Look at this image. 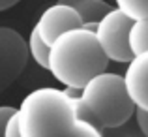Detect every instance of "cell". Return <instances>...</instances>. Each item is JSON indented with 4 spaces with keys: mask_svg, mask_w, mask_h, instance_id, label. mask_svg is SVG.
I'll return each instance as SVG.
<instances>
[{
    "mask_svg": "<svg viewBox=\"0 0 148 137\" xmlns=\"http://www.w3.org/2000/svg\"><path fill=\"white\" fill-rule=\"evenodd\" d=\"M21 137H101L99 128L83 118L77 96L54 87L28 92L17 107Z\"/></svg>",
    "mask_w": 148,
    "mask_h": 137,
    "instance_id": "cell-1",
    "label": "cell"
},
{
    "mask_svg": "<svg viewBox=\"0 0 148 137\" xmlns=\"http://www.w3.org/2000/svg\"><path fill=\"white\" fill-rule=\"evenodd\" d=\"M107 66L94 30L86 26L68 30L49 45L47 70L64 88L81 90L94 75L107 72Z\"/></svg>",
    "mask_w": 148,
    "mask_h": 137,
    "instance_id": "cell-2",
    "label": "cell"
},
{
    "mask_svg": "<svg viewBox=\"0 0 148 137\" xmlns=\"http://www.w3.org/2000/svg\"><path fill=\"white\" fill-rule=\"evenodd\" d=\"M77 107L83 118L96 128L122 126L135 115V105L118 73L101 72L94 75L77 96Z\"/></svg>",
    "mask_w": 148,
    "mask_h": 137,
    "instance_id": "cell-3",
    "label": "cell"
},
{
    "mask_svg": "<svg viewBox=\"0 0 148 137\" xmlns=\"http://www.w3.org/2000/svg\"><path fill=\"white\" fill-rule=\"evenodd\" d=\"M131 23L133 21L114 6L96 23V40L109 62L112 60L118 64H127L131 60L133 53L130 49V40H127Z\"/></svg>",
    "mask_w": 148,
    "mask_h": 137,
    "instance_id": "cell-4",
    "label": "cell"
},
{
    "mask_svg": "<svg viewBox=\"0 0 148 137\" xmlns=\"http://www.w3.org/2000/svg\"><path fill=\"white\" fill-rule=\"evenodd\" d=\"M28 64L26 40L10 26H0V94L21 77Z\"/></svg>",
    "mask_w": 148,
    "mask_h": 137,
    "instance_id": "cell-5",
    "label": "cell"
},
{
    "mask_svg": "<svg viewBox=\"0 0 148 137\" xmlns=\"http://www.w3.org/2000/svg\"><path fill=\"white\" fill-rule=\"evenodd\" d=\"M77 26H83V21H81L79 13L71 6H68V4L56 2L53 6H49L40 15V19L36 21L32 30L47 45H51L60 34L68 32L71 28H77Z\"/></svg>",
    "mask_w": 148,
    "mask_h": 137,
    "instance_id": "cell-6",
    "label": "cell"
},
{
    "mask_svg": "<svg viewBox=\"0 0 148 137\" xmlns=\"http://www.w3.org/2000/svg\"><path fill=\"white\" fill-rule=\"evenodd\" d=\"M122 79L135 109L148 111V51L131 56Z\"/></svg>",
    "mask_w": 148,
    "mask_h": 137,
    "instance_id": "cell-7",
    "label": "cell"
},
{
    "mask_svg": "<svg viewBox=\"0 0 148 137\" xmlns=\"http://www.w3.org/2000/svg\"><path fill=\"white\" fill-rule=\"evenodd\" d=\"M58 2H64L68 6H71L79 13L83 26L92 28V30H94L96 23L112 8L107 0H58Z\"/></svg>",
    "mask_w": 148,
    "mask_h": 137,
    "instance_id": "cell-8",
    "label": "cell"
},
{
    "mask_svg": "<svg viewBox=\"0 0 148 137\" xmlns=\"http://www.w3.org/2000/svg\"><path fill=\"white\" fill-rule=\"evenodd\" d=\"M127 40H130V49L133 54L148 51V19H139L131 23Z\"/></svg>",
    "mask_w": 148,
    "mask_h": 137,
    "instance_id": "cell-9",
    "label": "cell"
},
{
    "mask_svg": "<svg viewBox=\"0 0 148 137\" xmlns=\"http://www.w3.org/2000/svg\"><path fill=\"white\" fill-rule=\"evenodd\" d=\"M26 45H28V56L34 58V62H36L40 68L47 70V58H49V45L45 43L43 40H41L40 36H38L36 32H30L28 36V41H26Z\"/></svg>",
    "mask_w": 148,
    "mask_h": 137,
    "instance_id": "cell-10",
    "label": "cell"
},
{
    "mask_svg": "<svg viewBox=\"0 0 148 137\" xmlns=\"http://www.w3.org/2000/svg\"><path fill=\"white\" fill-rule=\"evenodd\" d=\"M114 4L131 21L148 19V0H114Z\"/></svg>",
    "mask_w": 148,
    "mask_h": 137,
    "instance_id": "cell-11",
    "label": "cell"
},
{
    "mask_svg": "<svg viewBox=\"0 0 148 137\" xmlns=\"http://www.w3.org/2000/svg\"><path fill=\"white\" fill-rule=\"evenodd\" d=\"M101 137H145L139 130L135 116L130 118L127 122H124L122 126H114V128H99Z\"/></svg>",
    "mask_w": 148,
    "mask_h": 137,
    "instance_id": "cell-12",
    "label": "cell"
},
{
    "mask_svg": "<svg viewBox=\"0 0 148 137\" xmlns=\"http://www.w3.org/2000/svg\"><path fill=\"white\" fill-rule=\"evenodd\" d=\"M17 113V109L11 105H0V137H6V128L10 118Z\"/></svg>",
    "mask_w": 148,
    "mask_h": 137,
    "instance_id": "cell-13",
    "label": "cell"
},
{
    "mask_svg": "<svg viewBox=\"0 0 148 137\" xmlns=\"http://www.w3.org/2000/svg\"><path fill=\"white\" fill-rule=\"evenodd\" d=\"M135 122H137L141 134L148 137V111H141V109H135Z\"/></svg>",
    "mask_w": 148,
    "mask_h": 137,
    "instance_id": "cell-14",
    "label": "cell"
},
{
    "mask_svg": "<svg viewBox=\"0 0 148 137\" xmlns=\"http://www.w3.org/2000/svg\"><path fill=\"white\" fill-rule=\"evenodd\" d=\"M6 137H21L19 135V128H17V113H15V115L10 118V122H8Z\"/></svg>",
    "mask_w": 148,
    "mask_h": 137,
    "instance_id": "cell-15",
    "label": "cell"
},
{
    "mask_svg": "<svg viewBox=\"0 0 148 137\" xmlns=\"http://www.w3.org/2000/svg\"><path fill=\"white\" fill-rule=\"evenodd\" d=\"M21 0H0V11L4 10H10V8H13L15 4H19Z\"/></svg>",
    "mask_w": 148,
    "mask_h": 137,
    "instance_id": "cell-16",
    "label": "cell"
}]
</instances>
